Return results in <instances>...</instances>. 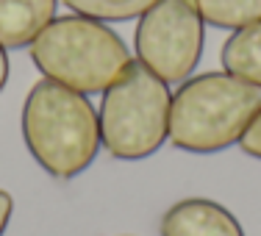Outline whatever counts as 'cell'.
Here are the masks:
<instances>
[{"label": "cell", "mask_w": 261, "mask_h": 236, "mask_svg": "<svg viewBox=\"0 0 261 236\" xmlns=\"http://www.w3.org/2000/svg\"><path fill=\"white\" fill-rule=\"evenodd\" d=\"M22 139L34 161L56 181H72L100 150V122L89 95L39 78L22 103Z\"/></svg>", "instance_id": "6da1fadb"}, {"label": "cell", "mask_w": 261, "mask_h": 236, "mask_svg": "<svg viewBox=\"0 0 261 236\" xmlns=\"http://www.w3.org/2000/svg\"><path fill=\"white\" fill-rule=\"evenodd\" d=\"M261 109V86L231 72L186 78L170 103V142L178 150L208 156L239 145Z\"/></svg>", "instance_id": "7a4b0ae2"}, {"label": "cell", "mask_w": 261, "mask_h": 236, "mask_svg": "<svg viewBox=\"0 0 261 236\" xmlns=\"http://www.w3.org/2000/svg\"><path fill=\"white\" fill-rule=\"evenodd\" d=\"M28 50L42 78L59 81L81 95L106 92L130 64L122 36L109 22L81 14L56 17Z\"/></svg>", "instance_id": "3957f363"}, {"label": "cell", "mask_w": 261, "mask_h": 236, "mask_svg": "<svg viewBox=\"0 0 261 236\" xmlns=\"http://www.w3.org/2000/svg\"><path fill=\"white\" fill-rule=\"evenodd\" d=\"M170 84L134 61L103 92L97 122L100 145L120 161H142L170 139Z\"/></svg>", "instance_id": "277c9868"}, {"label": "cell", "mask_w": 261, "mask_h": 236, "mask_svg": "<svg viewBox=\"0 0 261 236\" xmlns=\"http://www.w3.org/2000/svg\"><path fill=\"white\" fill-rule=\"evenodd\" d=\"M206 22L195 0H156L136 22V61L167 84H184L197 70Z\"/></svg>", "instance_id": "5b68a950"}, {"label": "cell", "mask_w": 261, "mask_h": 236, "mask_svg": "<svg viewBox=\"0 0 261 236\" xmlns=\"http://www.w3.org/2000/svg\"><path fill=\"white\" fill-rule=\"evenodd\" d=\"M159 231L161 236H245L239 220L208 197L178 200L164 211Z\"/></svg>", "instance_id": "8992f818"}, {"label": "cell", "mask_w": 261, "mask_h": 236, "mask_svg": "<svg viewBox=\"0 0 261 236\" xmlns=\"http://www.w3.org/2000/svg\"><path fill=\"white\" fill-rule=\"evenodd\" d=\"M59 0H0V45L6 50L31 47V42L56 20Z\"/></svg>", "instance_id": "52a82bcc"}, {"label": "cell", "mask_w": 261, "mask_h": 236, "mask_svg": "<svg viewBox=\"0 0 261 236\" xmlns=\"http://www.w3.org/2000/svg\"><path fill=\"white\" fill-rule=\"evenodd\" d=\"M220 61L225 72L261 86V20L233 31L222 45Z\"/></svg>", "instance_id": "ba28073f"}, {"label": "cell", "mask_w": 261, "mask_h": 236, "mask_svg": "<svg viewBox=\"0 0 261 236\" xmlns=\"http://www.w3.org/2000/svg\"><path fill=\"white\" fill-rule=\"evenodd\" d=\"M203 22L225 31H239L261 20V0H195Z\"/></svg>", "instance_id": "9c48e42d"}, {"label": "cell", "mask_w": 261, "mask_h": 236, "mask_svg": "<svg viewBox=\"0 0 261 236\" xmlns=\"http://www.w3.org/2000/svg\"><path fill=\"white\" fill-rule=\"evenodd\" d=\"M72 14L100 22H125L142 17L156 0H61Z\"/></svg>", "instance_id": "30bf717a"}, {"label": "cell", "mask_w": 261, "mask_h": 236, "mask_svg": "<svg viewBox=\"0 0 261 236\" xmlns=\"http://www.w3.org/2000/svg\"><path fill=\"white\" fill-rule=\"evenodd\" d=\"M239 147H242V153H247L250 159L261 161V109L256 111V117H253V122L247 125V131L242 134Z\"/></svg>", "instance_id": "8fae6325"}, {"label": "cell", "mask_w": 261, "mask_h": 236, "mask_svg": "<svg viewBox=\"0 0 261 236\" xmlns=\"http://www.w3.org/2000/svg\"><path fill=\"white\" fill-rule=\"evenodd\" d=\"M11 214H14V197H11L6 189H0V236H3L6 228H9Z\"/></svg>", "instance_id": "7c38bea8"}, {"label": "cell", "mask_w": 261, "mask_h": 236, "mask_svg": "<svg viewBox=\"0 0 261 236\" xmlns=\"http://www.w3.org/2000/svg\"><path fill=\"white\" fill-rule=\"evenodd\" d=\"M6 84H9V53L0 45V92L6 89Z\"/></svg>", "instance_id": "4fadbf2b"}]
</instances>
